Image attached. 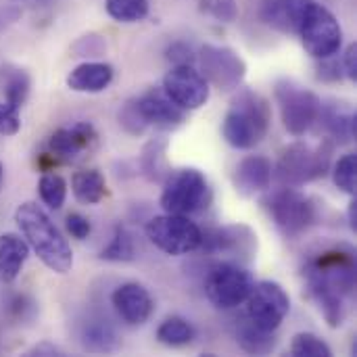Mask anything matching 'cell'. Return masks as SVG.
I'll return each mask as SVG.
<instances>
[{
    "mask_svg": "<svg viewBox=\"0 0 357 357\" xmlns=\"http://www.w3.org/2000/svg\"><path fill=\"white\" fill-rule=\"evenodd\" d=\"M15 222L29 245V251L54 274H69L73 268V251L50 215L38 203H21L15 211Z\"/></svg>",
    "mask_w": 357,
    "mask_h": 357,
    "instance_id": "1",
    "label": "cell"
},
{
    "mask_svg": "<svg viewBox=\"0 0 357 357\" xmlns=\"http://www.w3.org/2000/svg\"><path fill=\"white\" fill-rule=\"evenodd\" d=\"M270 123L272 109L268 98L255 90H241L224 115L222 136L232 149L251 151L268 136Z\"/></svg>",
    "mask_w": 357,
    "mask_h": 357,
    "instance_id": "2",
    "label": "cell"
},
{
    "mask_svg": "<svg viewBox=\"0 0 357 357\" xmlns=\"http://www.w3.org/2000/svg\"><path fill=\"white\" fill-rule=\"evenodd\" d=\"M333 153L335 142L331 138H324L316 149L303 142H293L282 151L274 174L282 186L299 188L303 184L324 178L331 172Z\"/></svg>",
    "mask_w": 357,
    "mask_h": 357,
    "instance_id": "3",
    "label": "cell"
},
{
    "mask_svg": "<svg viewBox=\"0 0 357 357\" xmlns=\"http://www.w3.org/2000/svg\"><path fill=\"white\" fill-rule=\"evenodd\" d=\"M211 197L205 174L197 167H180L163 180L159 205L165 213L192 215L207 207Z\"/></svg>",
    "mask_w": 357,
    "mask_h": 357,
    "instance_id": "4",
    "label": "cell"
},
{
    "mask_svg": "<svg viewBox=\"0 0 357 357\" xmlns=\"http://www.w3.org/2000/svg\"><path fill=\"white\" fill-rule=\"evenodd\" d=\"M272 222L287 238L305 234L318 220L316 203L293 186H280L264 201Z\"/></svg>",
    "mask_w": 357,
    "mask_h": 357,
    "instance_id": "5",
    "label": "cell"
},
{
    "mask_svg": "<svg viewBox=\"0 0 357 357\" xmlns=\"http://www.w3.org/2000/svg\"><path fill=\"white\" fill-rule=\"evenodd\" d=\"M274 96L280 109L284 130L299 138L305 136L318 121L322 100L316 92L299 86L293 79H280L274 86Z\"/></svg>",
    "mask_w": 357,
    "mask_h": 357,
    "instance_id": "6",
    "label": "cell"
},
{
    "mask_svg": "<svg viewBox=\"0 0 357 357\" xmlns=\"http://www.w3.org/2000/svg\"><path fill=\"white\" fill-rule=\"evenodd\" d=\"M297 36L301 38L307 54L318 61L335 56L343 46V27L339 19L331 8L316 0H312V4L307 6Z\"/></svg>",
    "mask_w": 357,
    "mask_h": 357,
    "instance_id": "7",
    "label": "cell"
},
{
    "mask_svg": "<svg viewBox=\"0 0 357 357\" xmlns=\"http://www.w3.org/2000/svg\"><path fill=\"white\" fill-rule=\"evenodd\" d=\"M255 284L253 274L238 261L215 264L205 280V295L218 310H234L243 305Z\"/></svg>",
    "mask_w": 357,
    "mask_h": 357,
    "instance_id": "8",
    "label": "cell"
},
{
    "mask_svg": "<svg viewBox=\"0 0 357 357\" xmlns=\"http://www.w3.org/2000/svg\"><path fill=\"white\" fill-rule=\"evenodd\" d=\"M146 238L167 255H188L201 247L203 230L188 215L163 213L149 220Z\"/></svg>",
    "mask_w": 357,
    "mask_h": 357,
    "instance_id": "9",
    "label": "cell"
},
{
    "mask_svg": "<svg viewBox=\"0 0 357 357\" xmlns=\"http://www.w3.org/2000/svg\"><path fill=\"white\" fill-rule=\"evenodd\" d=\"M303 276L333 287L343 297H351L356 291V255L345 247L326 249L303 266Z\"/></svg>",
    "mask_w": 357,
    "mask_h": 357,
    "instance_id": "10",
    "label": "cell"
},
{
    "mask_svg": "<svg viewBox=\"0 0 357 357\" xmlns=\"http://www.w3.org/2000/svg\"><path fill=\"white\" fill-rule=\"evenodd\" d=\"M199 65L203 77L209 82V86H215L222 92L236 90L245 77H247V63L245 59L230 46H218V44H205L201 46Z\"/></svg>",
    "mask_w": 357,
    "mask_h": 357,
    "instance_id": "11",
    "label": "cell"
},
{
    "mask_svg": "<svg viewBox=\"0 0 357 357\" xmlns=\"http://www.w3.org/2000/svg\"><path fill=\"white\" fill-rule=\"evenodd\" d=\"M247 318L266 331H278L291 312V297L274 280L255 282L247 297Z\"/></svg>",
    "mask_w": 357,
    "mask_h": 357,
    "instance_id": "12",
    "label": "cell"
},
{
    "mask_svg": "<svg viewBox=\"0 0 357 357\" xmlns=\"http://www.w3.org/2000/svg\"><path fill=\"white\" fill-rule=\"evenodd\" d=\"M161 88L184 111L201 109L209 100V94H211L209 82L192 65H174L165 73Z\"/></svg>",
    "mask_w": 357,
    "mask_h": 357,
    "instance_id": "13",
    "label": "cell"
},
{
    "mask_svg": "<svg viewBox=\"0 0 357 357\" xmlns=\"http://www.w3.org/2000/svg\"><path fill=\"white\" fill-rule=\"evenodd\" d=\"M209 255H226L234 259L251 257L257 251V234L247 226H226L203 232L201 247Z\"/></svg>",
    "mask_w": 357,
    "mask_h": 357,
    "instance_id": "14",
    "label": "cell"
},
{
    "mask_svg": "<svg viewBox=\"0 0 357 357\" xmlns=\"http://www.w3.org/2000/svg\"><path fill=\"white\" fill-rule=\"evenodd\" d=\"M98 146V132L88 121H77L71 128H61L48 138V153L61 163H71Z\"/></svg>",
    "mask_w": 357,
    "mask_h": 357,
    "instance_id": "15",
    "label": "cell"
},
{
    "mask_svg": "<svg viewBox=\"0 0 357 357\" xmlns=\"http://www.w3.org/2000/svg\"><path fill=\"white\" fill-rule=\"evenodd\" d=\"M111 305L117 316L130 326H142L155 312V301L149 289L140 282H123L111 295Z\"/></svg>",
    "mask_w": 357,
    "mask_h": 357,
    "instance_id": "16",
    "label": "cell"
},
{
    "mask_svg": "<svg viewBox=\"0 0 357 357\" xmlns=\"http://www.w3.org/2000/svg\"><path fill=\"white\" fill-rule=\"evenodd\" d=\"M136 102L149 128L153 126L159 130H174L186 119V111L180 109L163 88H151L140 98H136Z\"/></svg>",
    "mask_w": 357,
    "mask_h": 357,
    "instance_id": "17",
    "label": "cell"
},
{
    "mask_svg": "<svg viewBox=\"0 0 357 357\" xmlns=\"http://www.w3.org/2000/svg\"><path fill=\"white\" fill-rule=\"evenodd\" d=\"M274 178V165L264 155H249L238 161L232 182L243 197H253L270 188Z\"/></svg>",
    "mask_w": 357,
    "mask_h": 357,
    "instance_id": "18",
    "label": "cell"
},
{
    "mask_svg": "<svg viewBox=\"0 0 357 357\" xmlns=\"http://www.w3.org/2000/svg\"><path fill=\"white\" fill-rule=\"evenodd\" d=\"M310 4L312 0H261L259 19L282 33H297Z\"/></svg>",
    "mask_w": 357,
    "mask_h": 357,
    "instance_id": "19",
    "label": "cell"
},
{
    "mask_svg": "<svg viewBox=\"0 0 357 357\" xmlns=\"http://www.w3.org/2000/svg\"><path fill=\"white\" fill-rule=\"evenodd\" d=\"M115 69L105 61H86L73 67L67 75V88L82 94H98L113 82Z\"/></svg>",
    "mask_w": 357,
    "mask_h": 357,
    "instance_id": "20",
    "label": "cell"
},
{
    "mask_svg": "<svg viewBox=\"0 0 357 357\" xmlns=\"http://www.w3.org/2000/svg\"><path fill=\"white\" fill-rule=\"evenodd\" d=\"M305 291L331 328L343 326V322H345V299L347 297H343L339 291H335L333 287H328L316 278H305Z\"/></svg>",
    "mask_w": 357,
    "mask_h": 357,
    "instance_id": "21",
    "label": "cell"
},
{
    "mask_svg": "<svg viewBox=\"0 0 357 357\" xmlns=\"http://www.w3.org/2000/svg\"><path fill=\"white\" fill-rule=\"evenodd\" d=\"M318 121H322L326 134L337 144H347L357 136L356 111L349 105L343 102L322 105Z\"/></svg>",
    "mask_w": 357,
    "mask_h": 357,
    "instance_id": "22",
    "label": "cell"
},
{
    "mask_svg": "<svg viewBox=\"0 0 357 357\" xmlns=\"http://www.w3.org/2000/svg\"><path fill=\"white\" fill-rule=\"evenodd\" d=\"M27 257L29 245L23 236L13 232L0 234V280L4 284H10L19 278Z\"/></svg>",
    "mask_w": 357,
    "mask_h": 357,
    "instance_id": "23",
    "label": "cell"
},
{
    "mask_svg": "<svg viewBox=\"0 0 357 357\" xmlns=\"http://www.w3.org/2000/svg\"><path fill=\"white\" fill-rule=\"evenodd\" d=\"M236 341L243 351L251 356H268L276 349V331H266L251 320H245L236 328Z\"/></svg>",
    "mask_w": 357,
    "mask_h": 357,
    "instance_id": "24",
    "label": "cell"
},
{
    "mask_svg": "<svg viewBox=\"0 0 357 357\" xmlns=\"http://www.w3.org/2000/svg\"><path fill=\"white\" fill-rule=\"evenodd\" d=\"M71 192L77 203L82 205H96L107 195L105 176L98 169H82L75 172L71 178Z\"/></svg>",
    "mask_w": 357,
    "mask_h": 357,
    "instance_id": "25",
    "label": "cell"
},
{
    "mask_svg": "<svg viewBox=\"0 0 357 357\" xmlns=\"http://www.w3.org/2000/svg\"><path fill=\"white\" fill-rule=\"evenodd\" d=\"M165 153H167V140L165 138H155L142 149L140 167H142V174L151 182H163L167 178V174L172 172L167 165Z\"/></svg>",
    "mask_w": 357,
    "mask_h": 357,
    "instance_id": "26",
    "label": "cell"
},
{
    "mask_svg": "<svg viewBox=\"0 0 357 357\" xmlns=\"http://www.w3.org/2000/svg\"><path fill=\"white\" fill-rule=\"evenodd\" d=\"M82 345L94 354H109L115 349V333L107 320L90 318L82 328Z\"/></svg>",
    "mask_w": 357,
    "mask_h": 357,
    "instance_id": "27",
    "label": "cell"
},
{
    "mask_svg": "<svg viewBox=\"0 0 357 357\" xmlns=\"http://www.w3.org/2000/svg\"><path fill=\"white\" fill-rule=\"evenodd\" d=\"M157 341L165 347H186L195 341V328L186 318L169 316L159 324Z\"/></svg>",
    "mask_w": 357,
    "mask_h": 357,
    "instance_id": "28",
    "label": "cell"
},
{
    "mask_svg": "<svg viewBox=\"0 0 357 357\" xmlns=\"http://www.w3.org/2000/svg\"><path fill=\"white\" fill-rule=\"evenodd\" d=\"M40 201L48 209H61L67 201V180L56 172H44L38 180Z\"/></svg>",
    "mask_w": 357,
    "mask_h": 357,
    "instance_id": "29",
    "label": "cell"
},
{
    "mask_svg": "<svg viewBox=\"0 0 357 357\" xmlns=\"http://www.w3.org/2000/svg\"><path fill=\"white\" fill-rule=\"evenodd\" d=\"M100 259L105 261H115V264H126V261H134L136 259V245H134V236L130 234L128 228L117 226L113 232V238L109 241V245L100 251Z\"/></svg>",
    "mask_w": 357,
    "mask_h": 357,
    "instance_id": "30",
    "label": "cell"
},
{
    "mask_svg": "<svg viewBox=\"0 0 357 357\" xmlns=\"http://www.w3.org/2000/svg\"><path fill=\"white\" fill-rule=\"evenodd\" d=\"M107 15L117 23H138L149 17V0H105Z\"/></svg>",
    "mask_w": 357,
    "mask_h": 357,
    "instance_id": "31",
    "label": "cell"
},
{
    "mask_svg": "<svg viewBox=\"0 0 357 357\" xmlns=\"http://www.w3.org/2000/svg\"><path fill=\"white\" fill-rule=\"evenodd\" d=\"M333 182L339 190L349 197H356L357 190V155L347 153L343 155L333 167Z\"/></svg>",
    "mask_w": 357,
    "mask_h": 357,
    "instance_id": "32",
    "label": "cell"
},
{
    "mask_svg": "<svg viewBox=\"0 0 357 357\" xmlns=\"http://www.w3.org/2000/svg\"><path fill=\"white\" fill-rule=\"evenodd\" d=\"M293 357H333V349L314 333H299L291 341Z\"/></svg>",
    "mask_w": 357,
    "mask_h": 357,
    "instance_id": "33",
    "label": "cell"
},
{
    "mask_svg": "<svg viewBox=\"0 0 357 357\" xmlns=\"http://www.w3.org/2000/svg\"><path fill=\"white\" fill-rule=\"evenodd\" d=\"M29 88H31V79H29L27 71L13 69L6 77V84H4V100L13 107L21 109L29 96Z\"/></svg>",
    "mask_w": 357,
    "mask_h": 357,
    "instance_id": "34",
    "label": "cell"
},
{
    "mask_svg": "<svg viewBox=\"0 0 357 357\" xmlns=\"http://www.w3.org/2000/svg\"><path fill=\"white\" fill-rule=\"evenodd\" d=\"M119 126H121L130 136H140V134H144V132L149 130V126H146V121H144V117H142V113H140V109H138L136 98H134V100H128V102L121 107V111H119Z\"/></svg>",
    "mask_w": 357,
    "mask_h": 357,
    "instance_id": "35",
    "label": "cell"
},
{
    "mask_svg": "<svg viewBox=\"0 0 357 357\" xmlns=\"http://www.w3.org/2000/svg\"><path fill=\"white\" fill-rule=\"evenodd\" d=\"M73 56H84V59H96L107 52V42L98 33H86L77 38V42L71 46Z\"/></svg>",
    "mask_w": 357,
    "mask_h": 357,
    "instance_id": "36",
    "label": "cell"
},
{
    "mask_svg": "<svg viewBox=\"0 0 357 357\" xmlns=\"http://www.w3.org/2000/svg\"><path fill=\"white\" fill-rule=\"evenodd\" d=\"M21 130L19 109L8 105L6 100L0 102V136H15Z\"/></svg>",
    "mask_w": 357,
    "mask_h": 357,
    "instance_id": "37",
    "label": "cell"
},
{
    "mask_svg": "<svg viewBox=\"0 0 357 357\" xmlns=\"http://www.w3.org/2000/svg\"><path fill=\"white\" fill-rule=\"evenodd\" d=\"M65 228H67L69 236H73L75 241H86L92 232L90 220L82 213H69L65 220Z\"/></svg>",
    "mask_w": 357,
    "mask_h": 357,
    "instance_id": "38",
    "label": "cell"
},
{
    "mask_svg": "<svg viewBox=\"0 0 357 357\" xmlns=\"http://www.w3.org/2000/svg\"><path fill=\"white\" fill-rule=\"evenodd\" d=\"M209 13L222 23H234L238 17V2L236 0H211Z\"/></svg>",
    "mask_w": 357,
    "mask_h": 357,
    "instance_id": "39",
    "label": "cell"
},
{
    "mask_svg": "<svg viewBox=\"0 0 357 357\" xmlns=\"http://www.w3.org/2000/svg\"><path fill=\"white\" fill-rule=\"evenodd\" d=\"M165 56L174 65H192L195 59H197L195 50L186 42H174V44H169L167 50H165Z\"/></svg>",
    "mask_w": 357,
    "mask_h": 357,
    "instance_id": "40",
    "label": "cell"
},
{
    "mask_svg": "<svg viewBox=\"0 0 357 357\" xmlns=\"http://www.w3.org/2000/svg\"><path fill=\"white\" fill-rule=\"evenodd\" d=\"M341 67H343V75L349 77L351 82L357 79V44L351 42L345 50H343V61H341Z\"/></svg>",
    "mask_w": 357,
    "mask_h": 357,
    "instance_id": "41",
    "label": "cell"
},
{
    "mask_svg": "<svg viewBox=\"0 0 357 357\" xmlns=\"http://www.w3.org/2000/svg\"><path fill=\"white\" fill-rule=\"evenodd\" d=\"M320 61H322V65L318 67L320 79H324V82H339V79H343V67H341V63L333 61V56L320 59Z\"/></svg>",
    "mask_w": 357,
    "mask_h": 357,
    "instance_id": "42",
    "label": "cell"
},
{
    "mask_svg": "<svg viewBox=\"0 0 357 357\" xmlns=\"http://www.w3.org/2000/svg\"><path fill=\"white\" fill-rule=\"evenodd\" d=\"M21 8L17 4H0V31L10 27L15 21H19Z\"/></svg>",
    "mask_w": 357,
    "mask_h": 357,
    "instance_id": "43",
    "label": "cell"
},
{
    "mask_svg": "<svg viewBox=\"0 0 357 357\" xmlns=\"http://www.w3.org/2000/svg\"><path fill=\"white\" fill-rule=\"evenodd\" d=\"M29 354H31V356H61L63 351H61L59 347L50 345V343H40V345H36Z\"/></svg>",
    "mask_w": 357,
    "mask_h": 357,
    "instance_id": "44",
    "label": "cell"
},
{
    "mask_svg": "<svg viewBox=\"0 0 357 357\" xmlns=\"http://www.w3.org/2000/svg\"><path fill=\"white\" fill-rule=\"evenodd\" d=\"M347 218H349V228L356 232L357 230V203L356 199L349 203V209H347Z\"/></svg>",
    "mask_w": 357,
    "mask_h": 357,
    "instance_id": "45",
    "label": "cell"
},
{
    "mask_svg": "<svg viewBox=\"0 0 357 357\" xmlns=\"http://www.w3.org/2000/svg\"><path fill=\"white\" fill-rule=\"evenodd\" d=\"M2 178H4V167H2V163H0V184H2Z\"/></svg>",
    "mask_w": 357,
    "mask_h": 357,
    "instance_id": "46",
    "label": "cell"
}]
</instances>
